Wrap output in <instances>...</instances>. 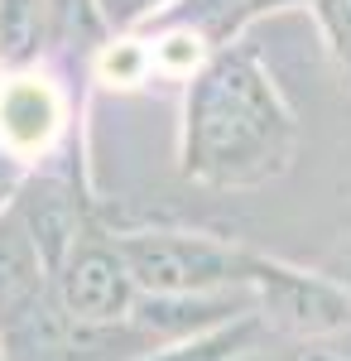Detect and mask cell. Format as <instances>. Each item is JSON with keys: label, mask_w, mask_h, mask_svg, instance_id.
<instances>
[{"label": "cell", "mask_w": 351, "mask_h": 361, "mask_svg": "<svg viewBox=\"0 0 351 361\" xmlns=\"http://www.w3.org/2000/svg\"><path fill=\"white\" fill-rule=\"evenodd\" d=\"M298 154V116L250 44L207 58L183 92L178 169L197 188H260L289 173Z\"/></svg>", "instance_id": "1"}, {"label": "cell", "mask_w": 351, "mask_h": 361, "mask_svg": "<svg viewBox=\"0 0 351 361\" xmlns=\"http://www.w3.org/2000/svg\"><path fill=\"white\" fill-rule=\"evenodd\" d=\"M121 255L135 275L140 294H226L245 289L250 255L241 241H221L207 231H178V226H144V231H116Z\"/></svg>", "instance_id": "2"}, {"label": "cell", "mask_w": 351, "mask_h": 361, "mask_svg": "<svg viewBox=\"0 0 351 361\" xmlns=\"http://www.w3.org/2000/svg\"><path fill=\"white\" fill-rule=\"evenodd\" d=\"M245 289L255 294V313L265 333L279 337H337L351 328V289L323 270H303L279 255L255 250Z\"/></svg>", "instance_id": "3"}, {"label": "cell", "mask_w": 351, "mask_h": 361, "mask_svg": "<svg viewBox=\"0 0 351 361\" xmlns=\"http://www.w3.org/2000/svg\"><path fill=\"white\" fill-rule=\"evenodd\" d=\"M58 304L68 308V318H78L87 328H121L130 323V308H135L140 289L135 275L121 255V241L111 231H92L73 260L54 275Z\"/></svg>", "instance_id": "4"}, {"label": "cell", "mask_w": 351, "mask_h": 361, "mask_svg": "<svg viewBox=\"0 0 351 361\" xmlns=\"http://www.w3.org/2000/svg\"><path fill=\"white\" fill-rule=\"evenodd\" d=\"M68 126V97L39 63L25 73H0V149L20 164L44 159Z\"/></svg>", "instance_id": "5"}, {"label": "cell", "mask_w": 351, "mask_h": 361, "mask_svg": "<svg viewBox=\"0 0 351 361\" xmlns=\"http://www.w3.org/2000/svg\"><path fill=\"white\" fill-rule=\"evenodd\" d=\"M10 212L20 217V226H25V236L34 241V250L44 255L49 275H58L73 260V250L97 231L92 217H87V202H82L78 183L63 178V173H39L34 169Z\"/></svg>", "instance_id": "6"}, {"label": "cell", "mask_w": 351, "mask_h": 361, "mask_svg": "<svg viewBox=\"0 0 351 361\" xmlns=\"http://www.w3.org/2000/svg\"><path fill=\"white\" fill-rule=\"evenodd\" d=\"M54 299V275L15 212L0 217V337Z\"/></svg>", "instance_id": "7"}, {"label": "cell", "mask_w": 351, "mask_h": 361, "mask_svg": "<svg viewBox=\"0 0 351 361\" xmlns=\"http://www.w3.org/2000/svg\"><path fill=\"white\" fill-rule=\"evenodd\" d=\"M54 0H0V73L39 68V58L54 39Z\"/></svg>", "instance_id": "8"}, {"label": "cell", "mask_w": 351, "mask_h": 361, "mask_svg": "<svg viewBox=\"0 0 351 361\" xmlns=\"http://www.w3.org/2000/svg\"><path fill=\"white\" fill-rule=\"evenodd\" d=\"M188 10H183V20L178 25L197 29L212 49H231V44H241V29L255 20V15H265V10H284V5H294V0H183ZM308 5V0H303Z\"/></svg>", "instance_id": "9"}, {"label": "cell", "mask_w": 351, "mask_h": 361, "mask_svg": "<svg viewBox=\"0 0 351 361\" xmlns=\"http://www.w3.org/2000/svg\"><path fill=\"white\" fill-rule=\"evenodd\" d=\"M241 361H351V328L337 337H289L284 347H250Z\"/></svg>", "instance_id": "10"}, {"label": "cell", "mask_w": 351, "mask_h": 361, "mask_svg": "<svg viewBox=\"0 0 351 361\" xmlns=\"http://www.w3.org/2000/svg\"><path fill=\"white\" fill-rule=\"evenodd\" d=\"M149 68H154V54L140 39H111L97 54V78L106 87H135V82H144Z\"/></svg>", "instance_id": "11"}, {"label": "cell", "mask_w": 351, "mask_h": 361, "mask_svg": "<svg viewBox=\"0 0 351 361\" xmlns=\"http://www.w3.org/2000/svg\"><path fill=\"white\" fill-rule=\"evenodd\" d=\"M308 10H313V20H318V34H323L337 73H342L347 87H351V0H308Z\"/></svg>", "instance_id": "12"}, {"label": "cell", "mask_w": 351, "mask_h": 361, "mask_svg": "<svg viewBox=\"0 0 351 361\" xmlns=\"http://www.w3.org/2000/svg\"><path fill=\"white\" fill-rule=\"evenodd\" d=\"M34 173L29 164H20V159H10L5 149H0V217L15 207V197H20V188H25V178Z\"/></svg>", "instance_id": "13"}, {"label": "cell", "mask_w": 351, "mask_h": 361, "mask_svg": "<svg viewBox=\"0 0 351 361\" xmlns=\"http://www.w3.org/2000/svg\"><path fill=\"white\" fill-rule=\"evenodd\" d=\"M0 361H5V342H0Z\"/></svg>", "instance_id": "14"}]
</instances>
